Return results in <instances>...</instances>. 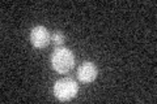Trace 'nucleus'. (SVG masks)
<instances>
[{
	"instance_id": "1",
	"label": "nucleus",
	"mask_w": 157,
	"mask_h": 104,
	"mask_svg": "<svg viewBox=\"0 0 157 104\" xmlns=\"http://www.w3.org/2000/svg\"><path fill=\"white\" fill-rule=\"evenodd\" d=\"M50 61L54 70L60 74H64L70 72L75 65V56H73V52L70 48L56 47L51 53Z\"/></svg>"
},
{
	"instance_id": "2",
	"label": "nucleus",
	"mask_w": 157,
	"mask_h": 104,
	"mask_svg": "<svg viewBox=\"0 0 157 104\" xmlns=\"http://www.w3.org/2000/svg\"><path fill=\"white\" fill-rule=\"evenodd\" d=\"M78 92V85L72 78H62L54 85V95L58 100L68 102L76 96Z\"/></svg>"
},
{
	"instance_id": "3",
	"label": "nucleus",
	"mask_w": 157,
	"mask_h": 104,
	"mask_svg": "<svg viewBox=\"0 0 157 104\" xmlns=\"http://www.w3.org/2000/svg\"><path fill=\"white\" fill-rule=\"evenodd\" d=\"M51 41V35L48 30L42 26V25H38V26H34L30 31V42L33 44V47H36L38 49L46 48L48 46V43Z\"/></svg>"
},
{
	"instance_id": "4",
	"label": "nucleus",
	"mask_w": 157,
	"mask_h": 104,
	"mask_svg": "<svg viewBox=\"0 0 157 104\" xmlns=\"http://www.w3.org/2000/svg\"><path fill=\"white\" fill-rule=\"evenodd\" d=\"M98 69L92 61H84L78 66L77 77L81 83H90L97 78Z\"/></svg>"
},
{
	"instance_id": "5",
	"label": "nucleus",
	"mask_w": 157,
	"mask_h": 104,
	"mask_svg": "<svg viewBox=\"0 0 157 104\" xmlns=\"http://www.w3.org/2000/svg\"><path fill=\"white\" fill-rule=\"evenodd\" d=\"M51 42L55 44V46L58 47V46H62L63 43H64V34H63L62 31H55L51 35Z\"/></svg>"
}]
</instances>
